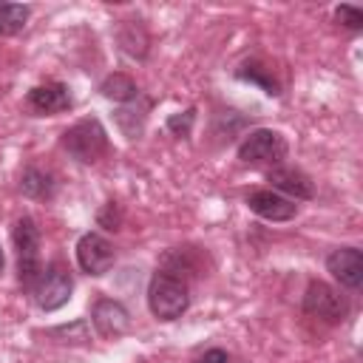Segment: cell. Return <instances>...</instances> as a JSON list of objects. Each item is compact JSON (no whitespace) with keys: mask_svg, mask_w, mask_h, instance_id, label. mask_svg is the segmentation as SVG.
Listing matches in <instances>:
<instances>
[{"mask_svg":"<svg viewBox=\"0 0 363 363\" xmlns=\"http://www.w3.org/2000/svg\"><path fill=\"white\" fill-rule=\"evenodd\" d=\"M147 306L159 320H176L187 312V284L170 272H156L147 284Z\"/></svg>","mask_w":363,"mask_h":363,"instance_id":"6da1fadb","label":"cell"},{"mask_svg":"<svg viewBox=\"0 0 363 363\" xmlns=\"http://www.w3.org/2000/svg\"><path fill=\"white\" fill-rule=\"evenodd\" d=\"M62 147L82 164H94L108 150V133L99 119H79L62 133Z\"/></svg>","mask_w":363,"mask_h":363,"instance_id":"7a4b0ae2","label":"cell"},{"mask_svg":"<svg viewBox=\"0 0 363 363\" xmlns=\"http://www.w3.org/2000/svg\"><path fill=\"white\" fill-rule=\"evenodd\" d=\"M14 250H17V278L23 286L34 289V284L40 281V230L34 224V218L23 216L14 224Z\"/></svg>","mask_w":363,"mask_h":363,"instance_id":"3957f363","label":"cell"},{"mask_svg":"<svg viewBox=\"0 0 363 363\" xmlns=\"http://www.w3.org/2000/svg\"><path fill=\"white\" fill-rule=\"evenodd\" d=\"M238 159L244 164H281L286 159V139L269 128L250 130L238 145Z\"/></svg>","mask_w":363,"mask_h":363,"instance_id":"277c9868","label":"cell"},{"mask_svg":"<svg viewBox=\"0 0 363 363\" xmlns=\"http://www.w3.org/2000/svg\"><path fill=\"white\" fill-rule=\"evenodd\" d=\"M303 312L312 318H320L326 323H340L349 312V303L335 286H329L323 281H312L303 295Z\"/></svg>","mask_w":363,"mask_h":363,"instance_id":"5b68a950","label":"cell"},{"mask_svg":"<svg viewBox=\"0 0 363 363\" xmlns=\"http://www.w3.org/2000/svg\"><path fill=\"white\" fill-rule=\"evenodd\" d=\"M71 289H74V281H71L68 269H62L60 264H51L48 269L40 272V281L34 284L37 306L45 309V312H54V309H60V306L68 303Z\"/></svg>","mask_w":363,"mask_h":363,"instance_id":"8992f818","label":"cell"},{"mask_svg":"<svg viewBox=\"0 0 363 363\" xmlns=\"http://www.w3.org/2000/svg\"><path fill=\"white\" fill-rule=\"evenodd\" d=\"M116 261L113 244L99 233H85L77 241V264L88 275H105Z\"/></svg>","mask_w":363,"mask_h":363,"instance_id":"52a82bcc","label":"cell"},{"mask_svg":"<svg viewBox=\"0 0 363 363\" xmlns=\"http://www.w3.org/2000/svg\"><path fill=\"white\" fill-rule=\"evenodd\" d=\"M91 320L102 337H122L130 329V312L113 298H99L91 309Z\"/></svg>","mask_w":363,"mask_h":363,"instance_id":"ba28073f","label":"cell"},{"mask_svg":"<svg viewBox=\"0 0 363 363\" xmlns=\"http://www.w3.org/2000/svg\"><path fill=\"white\" fill-rule=\"evenodd\" d=\"M326 269L346 289H357L363 284V252L357 247H340L326 258Z\"/></svg>","mask_w":363,"mask_h":363,"instance_id":"9c48e42d","label":"cell"},{"mask_svg":"<svg viewBox=\"0 0 363 363\" xmlns=\"http://www.w3.org/2000/svg\"><path fill=\"white\" fill-rule=\"evenodd\" d=\"M247 207L267 221H289L298 213V204L275 190H252L247 196Z\"/></svg>","mask_w":363,"mask_h":363,"instance_id":"30bf717a","label":"cell"},{"mask_svg":"<svg viewBox=\"0 0 363 363\" xmlns=\"http://www.w3.org/2000/svg\"><path fill=\"white\" fill-rule=\"evenodd\" d=\"M28 108L40 116H51V113H60V111H68L71 108V94L62 82H45V85H37L28 91L26 96Z\"/></svg>","mask_w":363,"mask_h":363,"instance_id":"8fae6325","label":"cell"},{"mask_svg":"<svg viewBox=\"0 0 363 363\" xmlns=\"http://www.w3.org/2000/svg\"><path fill=\"white\" fill-rule=\"evenodd\" d=\"M267 182L272 184L275 193H286V199H312L315 196V187L309 182V176H303L301 170L295 167H284V164H275L269 173H267Z\"/></svg>","mask_w":363,"mask_h":363,"instance_id":"7c38bea8","label":"cell"},{"mask_svg":"<svg viewBox=\"0 0 363 363\" xmlns=\"http://www.w3.org/2000/svg\"><path fill=\"white\" fill-rule=\"evenodd\" d=\"M99 94L108 96V99H113V102H133L139 96V88H136V82L128 74H111L99 85Z\"/></svg>","mask_w":363,"mask_h":363,"instance_id":"4fadbf2b","label":"cell"},{"mask_svg":"<svg viewBox=\"0 0 363 363\" xmlns=\"http://www.w3.org/2000/svg\"><path fill=\"white\" fill-rule=\"evenodd\" d=\"M31 9L23 3H0V37H11L20 34L28 23Z\"/></svg>","mask_w":363,"mask_h":363,"instance_id":"5bb4252c","label":"cell"},{"mask_svg":"<svg viewBox=\"0 0 363 363\" xmlns=\"http://www.w3.org/2000/svg\"><path fill=\"white\" fill-rule=\"evenodd\" d=\"M20 190L31 199H48L54 193V182L48 173L37 170V167H28L23 176H20Z\"/></svg>","mask_w":363,"mask_h":363,"instance_id":"9a60e30c","label":"cell"},{"mask_svg":"<svg viewBox=\"0 0 363 363\" xmlns=\"http://www.w3.org/2000/svg\"><path fill=\"white\" fill-rule=\"evenodd\" d=\"M147 108H150V102H145L142 108H136V105H125V108L116 111V122H119V128H122V133H125L128 139H136V136L142 133Z\"/></svg>","mask_w":363,"mask_h":363,"instance_id":"2e32d148","label":"cell"},{"mask_svg":"<svg viewBox=\"0 0 363 363\" xmlns=\"http://www.w3.org/2000/svg\"><path fill=\"white\" fill-rule=\"evenodd\" d=\"M119 43H122L125 51L133 54V57H145V51H147V34H145V28L136 26L133 20H128V26H122Z\"/></svg>","mask_w":363,"mask_h":363,"instance_id":"e0dca14e","label":"cell"},{"mask_svg":"<svg viewBox=\"0 0 363 363\" xmlns=\"http://www.w3.org/2000/svg\"><path fill=\"white\" fill-rule=\"evenodd\" d=\"M193 119H196V111H193V108H187L184 113H173V116L167 119V130L176 133V136H190Z\"/></svg>","mask_w":363,"mask_h":363,"instance_id":"ac0fdd59","label":"cell"},{"mask_svg":"<svg viewBox=\"0 0 363 363\" xmlns=\"http://www.w3.org/2000/svg\"><path fill=\"white\" fill-rule=\"evenodd\" d=\"M335 20L340 23V26H346V28H360L363 26V11L360 9H354V6H337L335 9Z\"/></svg>","mask_w":363,"mask_h":363,"instance_id":"d6986e66","label":"cell"},{"mask_svg":"<svg viewBox=\"0 0 363 363\" xmlns=\"http://www.w3.org/2000/svg\"><path fill=\"white\" fill-rule=\"evenodd\" d=\"M244 68H250V71H238V77L241 79H252V82H258V85H264V91L267 94H278V85H275V79H267L264 77V68H258V65H244Z\"/></svg>","mask_w":363,"mask_h":363,"instance_id":"ffe728a7","label":"cell"},{"mask_svg":"<svg viewBox=\"0 0 363 363\" xmlns=\"http://www.w3.org/2000/svg\"><path fill=\"white\" fill-rule=\"evenodd\" d=\"M99 224H102L105 230H119V210H116L113 201H108L105 210L99 213Z\"/></svg>","mask_w":363,"mask_h":363,"instance_id":"44dd1931","label":"cell"},{"mask_svg":"<svg viewBox=\"0 0 363 363\" xmlns=\"http://www.w3.org/2000/svg\"><path fill=\"white\" fill-rule=\"evenodd\" d=\"M199 363H227V352H221V349H210V352H204V357H201Z\"/></svg>","mask_w":363,"mask_h":363,"instance_id":"7402d4cb","label":"cell"},{"mask_svg":"<svg viewBox=\"0 0 363 363\" xmlns=\"http://www.w3.org/2000/svg\"><path fill=\"white\" fill-rule=\"evenodd\" d=\"M0 269H3V250H0Z\"/></svg>","mask_w":363,"mask_h":363,"instance_id":"603a6c76","label":"cell"}]
</instances>
